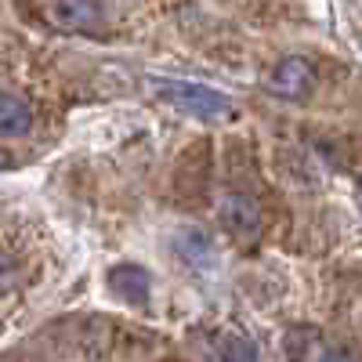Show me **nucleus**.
I'll return each mask as SVG.
<instances>
[{
  "label": "nucleus",
  "instance_id": "nucleus-1",
  "mask_svg": "<svg viewBox=\"0 0 362 362\" xmlns=\"http://www.w3.org/2000/svg\"><path fill=\"white\" fill-rule=\"evenodd\" d=\"M156 90L181 112H192L199 119H214V116H225L232 109V98L221 95L214 87H203V83H181V80H167V83H156Z\"/></svg>",
  "mask_w": 362,
  "mask_h": 362
},
{
  "label": "nucleus",
  "instance_id": "nucleus-2",
  "mask_svg": "<svg viewBox=\"0 0 362 362\" xmlns=\"http://www.w3.org/2000/svg\"><path fill=\"white\" fill-rule=\"evenodd\" d=\"M312 83H315V69H312L308 58H300V54L283 58V62L272 69V76H268V90H272V95H276V98H290V102L305 98L312 90Z\"/></svg>",
  "mask_w": 362,
  "mask_h": 362
},
{
  "label": "nucleus",
  "instance_id": "nucleus-3",
  "mask_svg": "<svg viewBox=\"0 0 362 362\" xmlns=\"http://www.w3.org/2000/svg\"><path fill=\"white\" fill-rule=\"evenodd\" d=\"M221 221L225 228L235 235V239H243V243H254L257 232H261V206L254 196H243V192H235L221 203Z\"/></svg>",
  "mask_w": 362,
  "mask_h": 362
},
{
  "label": "nucleus",
  "instance_id": "nucleus-4",
  "mask_svg": "<svg viewBox=\"0 0 362 362\" xmlns=\"http://www.w3.org/2000/svg\"><path fill=\"white\" fill-rule=\"evenodd\" d=\"M109 286L119 300H127L134 308H145L148 305V293H153V279L141 264H116L109 272Z\"/></svg>",
  "mask_w": 362,
  "mask_h": 362
},
{
  "label": "nucleus",
  "instance_id": "nucleus-5",
  "mask_svg": "<svg viewBox=\"0 0 362 362\" xmlns=\"http://www.w3.org/2000/svg\"><path fill=\"white\" fill-rule=\"evenodd\" d=\"M174 247H177V257L185 261V264H192V268H206L210 261H214V243H210V235L199 232V228L177 232Z\"/></svg>",
  "mask_w": 362,
  "mask_h": 362
},
{
  "label": "nucleus",
  "instance_id": "nucleus-6",
  "mask_svg": "<svg viewBox=\"0 0 362 362\" xmlns=\"http://www.w3.org/2000/svg\"><path fill=\"white\" fill-rule=\"evenodd\" d=\"M33 127V112L18 95H0V134L4 138H22Z\"/></svg>",
  "mask_w": 362,
  "mask_h": 362
},
{
  "label": "nucleus",
  "instance_id": "nucleus-7",
  "mask_svg": "<svg viewBox=\"0 0 362 362\" xmlns=\"http://www.w3.org/2000/svg\"><path fill=\"white\" fill-rule=\"evenodd\" d=\"M54 11L69 29H95V22L102 18L98 0H58Z\"/></svg>",
  "mask_w": 362,
  "mask_h": 362
},
{
  "label": "nucleus",
  "instance_id": "nucleus-8",
  "mask_svg": "<svg viewBox=\"0 0 362 362\" xmlns=\"http://www.w3.org/2000/svg\"><path fill=\"white\" fill-rule=\"evenodd\" d=\"M214 355L218 358H257V344L247 337V334H221L214 341Z\"/></svg>",
  "mask_w": 362,
  "mask_h": 362
},
{
  "label": "nucleus",
  "instance_id": "nucleus-9",
  "mask_svg": "<svg viewBox=\"0 0 362 362\" xmlns=\"http://www.w3.org/2000/svg\"><path fill=\"white\" fill-rule=\"evenodd\" d=\"M11 283H15V261H11V254L0 250V293H8Z\"/></svg>",
  "mask_w": 362,
  "mask_h": 362
}]
</instances>
